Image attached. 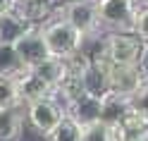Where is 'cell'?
I'll use <instances>...</instances> for the list:
<instances>
[{
    "label": "cell",
    "mask_w": 148,
    "mask_h": 141,
    "mask_svg": "<svg viewBox=\"0 0 148 141\" xmlns=\"http://www.w3.org/2000/svg\"><path fill=\"white\" fill-rule=\"evenodd\" d=\"M41 36H43V41H45L48 55L55 58V60H62V62L67 60V58H72V55L81 48V41H84L64 19L50 22L48 26H43Z\"/></svg>",
    "instance_id": "cell-1"
},
{
    "label": "cell",
    "mask_w": 148,
    "mask_h": 141,
    "mask_svg": "<svg viewBox=\"0 0 148 141\" xmlns=\"http://www.w3.org/2000/svg\"><path fill=\"white\" fill-rule=\"evenodd\" d=\"M103 55L110 65H127V67H138L143 55V43L134 34H119L112 31L103 39Z\"/></svg>",
    "instance_id": "cell-2"
},
{
    "label": "cell",
    "mask_w": 148,
    "mask_h": 141,
    "mask_svg": "<svg viewBox=\"0 0 148 141\" xmlns=\"http://www.w3.org/2000/svg\"><path fill=\"white\" fill-rule=\"evenodd\" d=\"M136 12V0H96L98 24H105L119 34H132Z\"/></svg>",
    "instance_id": "cell-3"
},
{
    "label": "cell",
    "mask_w": 148,
    "mask_h": 141,
    "mask_svg": "<svg viewBox=\"0 0 148 141\" xmlns=\"http://www.w3.org/2000/svg\"><path fill=\"white\" fill-rule=\"evenodd\" d=\"M24 112H26V122L45 139L53 134L55 127H58L62 122V117H64V110L60 108V103L53 100V98L36 100V103H31V105H26Z\"/></svg>",
    "instance_id": "cell-4"
},
{
    "label": "cell",
    "mask_w": 148,
    "mask_h": 141,
    "mask_svg": "<svg viewBox=\"0 0 148 141\" xmlns=\"http://www.w3.org/2000/svg\"><path fill=\"white\" fill-rule=\"evenodd\" d=\"M62 19L67 22L81 39L84 36L96 34L98 29V14H96V0H77V3H67L62 10Z\"/></svg>",
    "instance_id": "cell-5"
},
{
    "label": "cell",
    "mask_w": 148,
    "mask_h": 141,
    "mask_svg": "<svg viewBox=\"0 0 148 141\" xmlns=\"http://www.w3.org/2000/svg\"><path fill=\"white\" fill-rule=\"evenodd\" d=\"M146 81L143 72L138 67H127V65H108V89L119 98H132L138 91V86Z\"/></svg>",
    "instance_id": "cell-6"
},
{
    "label": "cell",
    "mask_w": 148,
    "mask_h": 141,
    "mask_svg": "<svg viewBox=\"0 0 148 141\" xmlns=\"http://www.w3.org/2000/svg\"><path fill=\"white\" fill-rule=\"evenodd\" d=\"M12 48H14L17 58H19V62L24 65L26 69H31L38 62H43V60L50 58L48 48H45V41H43V36H41V29H31L29 34H24Z\"/></svg>",
    "instance_id": "cell-7"
},
{
    "label": "cell",
    "mask_w": 148,
    "mask_h": 141,
    "mask_svg": "<svg viewBox=\"0 0 148 141\" xmlns=\"http://www.w3.org/2000/svg\"><path fill=\"white\" fill-rule=\"evenodd\" d=\"M14 84H17V100H19V105H31L36 100L50 98V89L45 86L31 69L19 74V77L14 79Z\"/></svg>",
    "instance_id": "cell-8"
},
{
    "label": "cell",
    "mask_w": 148,
    "mask_h": 141,
    "mask_svg": "<svg viewBox=\"0 0 148 141\" xmlns=\"http://www.w3.org/2000/svg\"><path fill=\"white\" fill-rule=\"evenodd\" d=\"M64 117H69L72 122H77L79 127H86V124H93V122L100 120V100L98 98H91V96H79L77 100H72L67 105V112Z\"/></svg>",
    "instance_id": "cell-9"
},
{
    "label": "cell",
    "mask_w": 148,
    "mask_h": 141,
    "mask_svg": "<svg viewBox=\"0 0 148 141\" xmlns=\"http://www.w3.org/2000/svg\"><path fill=\"white\" fill-rule=\"evenodd\" d=\"M26 112L24 105H10L0 110V141H19L24 131Z\"/></svg>",
    "instance_id": "cell-10"
},
{
    "label": "cell",
    "mask_w": 148,
    "mask_h": 141,
    "mask_svg": "<svg viewBox=\"0 0 148 141\" xmlns=\"http://www.w3.org/2000/svg\"><path fill=\"white\" fill-rule=\"evenodd\" d=\"M31 29H36V26H31L29 22H24L14 10L0 14V43L14 45L24 34H29Z\"/></svg>",
    "instance_id": "cell-11"
},
{
    "label": "cell",
    "mask_w": 148,
    "mask_h": 141,
    "mask_svg": "<svg viewBox=\"0 0 148 141\" xmlns=\"http://www.w3.org/2000/svg\"><path fill=\"white\" fill-rule=\"evenodd\" d=\"M127 110H129L127 98H119L115 93H108L105 98H100V122H105L110 127H115Z\"/></svg>",
    "instance_id": "cell-12"
},
{
    "label": "cell",
    "mask_w": 148,
    "mask_h": 141,
    "mask_svg": "<svg viewBox=\"0 0 148 141\" xmlns=\"http://www.w3.org/2000/svg\"><path fill=\"white\" fill-rule=\"evenodd\" d=\"M31 72L53 91L62 81V77H64V62L62 60H55V58H48V60L38 62L36 67H31Z\"/></svg>",
    "instance_id": "cell-13"
},
{
    "label": "cell",
    "mask_w": 148,
    "mask_h": 141,
    "mask_svg": "<svg viewBox=\"0 0 148 141\" xmlns=\"http://www.w3.org/2000/svg\"><path fill=\"white\" fill-rule=\"evenodd\" d=\"M14 12L22 17L24 22H29L31 26L41 19H48L53 12V5L48 0H31V3H14Z\"/></svg>",
    "instance_id": "cell-14"
},
{
    "label": "cell",
    "mask_w": 148,
    "mask_h": 141,
    "mask_svg": "<svg viewBox=\"0 0 148 141\" xmlns=\"http://www.w3.org/2000/svg\"><path fill=\"white\" fill-rule=\"evenodd\" d=\"M26 67L19 62V58H17V53L12 45L7 43H0V77H12L17 79L19 74H24Z\"/></svg>",
    "instance_id": "cell-15"
},
{
    "label": "cell",
    "mask_w": 148,
    "mask_h": 141,
    "mask_svg": "<svg viewBox=\"0 0 148 141\" xmlns=\"http://www.w3.org/2000/svg\"><path fill=\"white\" fill-rule=\"evenodd\" d=\"M81 141H115V131L105 122H93V124L81 127Z\"/></svg>",
    "instance_id": "cell-16"
},
{
    "label": "cell",
    "mask_w": 148,
    "mask_h": 141,
    "mask_svg": "<svg viewBox=\"0 0 148 141\" xmlns=\"http://www.w3.org/2000/svg\"><path fill=\"white\" fill-rule=\"evenodd\" d=\"M48 139L50 141H81V127L77 122H72L69 117H62V122L55 127V131Z\"/></svg>",
    "instance_id": "cell-17"
},
{
    "label": "cell",
    "mask_w": 148,
    "mask_h": 141,
    "mask_svg": "<svg viewBox=\"0 0 148 141\" xmlns=\"http://www.w3.org/2000/svg\"><path fill=\"white\" fill-rule=\"evenodd\" d=\"M17 84L12 77H0V110L17 105Z\"/></svg>",
    "instance_id": "cell-18"
},
{
    "label": "cell",
    "mask_w": 148,
    "mask_h": 141,
    "mask_svg": "<svg viewBox=\"0 0 148 141\" xmlns=\"http://www.w3.org/2000/svg\"><path fill=\"white\" fill-rule=\"evenodd\" d=\"M129 108L148 120V79L141 84V86H138V91L134 93V96L129 98Z\"/></svg>",
    "instance_id": "cell-19"
},
{
    "label": "cell",
    "mask_w": 148,
    "mask_h": 141,
    "mask_svg": "<svg viewBox=\"0 0 148 141\" xmlns=\"http://www.w3.org/2000/svg\"><path fill=\"white\" fill-rule=\"evenodd\" d=\"M132 34H134L143 45H148V7H143V10L136 12V19H134V29H132Z\"/></svg>",
    "instance_id": "cell-20"
},
{
    "label": "cell",
    "mask_w": 148,
    "mask_h": 141,
    "mask_svg": "<svg viewBox=\"0 0 148 141\" xmlns=\"http://www.w3.org/2000/svg\"><path fill=\"white\" fill-rule=\"evenodd\" d=\"M12 10H14V0H0V14L12 12Z\"/></svg>",
    "instance_id": "cell-21"
},
{
    "label": "cell",
    "mask_w": 148,
    "mask_h": 141,
    "mask_svg": "<svg viewBox=\"0 0 148 141\" xmlns=\"http://www.w3.org/2000/svg\"><path fill=\"white\" fill-rule=\"evenodd\" d=\"M14 3H31V0H14Z\"/></svg>",
    "instance_id": "cell-22"
},
{
    "label": "cell",
    "mask_w": 148,
    "mask_h": 141,
    "mask_svg": "<svg viewBox=\"0 0 148 141\" xmlns=\"http://www.w3.org/2000/svg\"><path fill=\"white\" fill-rule=\"evenodd\" d=\"M62 3H77V0H62Z\"/></svg>",
    "instance_id": "cell-23"
},
{
    "label": "cell",
    "mask_w": 148,
    "mask_h": 141,
    "mask_svg": "<svg viewBox=\"0 0 148 141\" xmlns=\"http://www.w3.org/2000/svg\"><path fill=\"white\" fill-rule=\"evenodd\" d=\"M143 141H148V134H146V136H143Z\"/></svg>",
    "instance_id": "cell-24"
},
{
    "label": "cell",
    "mask_w": 148,
    "mask_h": 141,
    "mask_svg": "<svg viewBox=\"0 0 148 141\" xmlns=\"http://www.w3.org/2000/svg\"><path fill=\"white\" fill-rule=\"evenodd\" d=\"M141 3H146V5H148V0H141Z\"/></svg>",
    "instance_id": "cell-25"
}]
</instances>
